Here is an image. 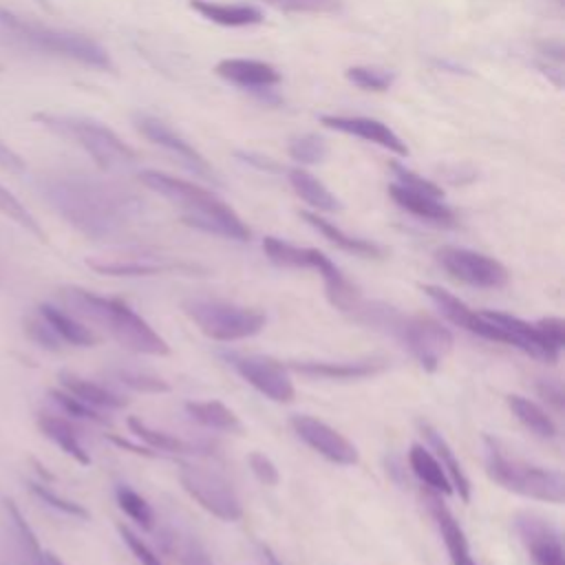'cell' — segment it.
<instances>
[{"instance_id":"cell-1","label":"cell","mask_w":565,"mask_h":565,"mask_svg":"<svg viewBox=\"0 0 565 565\" xmlns=\"http://www.w3.org/2000/svg\"><path fill=\"white\" fill-rule=\"evenodd\" d=\"M46 196L71 225L95 238L126 232L143 210L141 199L132 192L84 174L51 179Z\"/></svg>"},{"instance_id":"cell-34","label":"cell","mask_w":565,"mask_h":565,"mask_svg":"<svg viewBox=\"0 0 565 565\" xmlns=\"http://www.w3.org/2000/svg\"><path fill=\"white\" fill-rule=\"evenodd\" d=\"M128 428L135 437H139L148 448H152L159 455L161 452H170V455H192V452H196V446H192L190 441H185V439H181L172 433L157 430L139 417H128Z\"/></svg>"},{"instance_id":"cell-3","label":"cell","mask_w":565,"mask_h":565,"mask_svg":"<svg viewBox=\"0 0 565 565\" xmlns=\"http://www.w3.org/2000/svg\"><path fill=\"white\" fill-rule=\"evenodd\" d=\"M62 298L77 316L102 327L119 347L154 358L170 353V344L124 300L99 296L82 287H64Z\"/></svg>"},{"instance_id":"cell-6","label":"cell","mask_w":565,"mask_h":565,"mask_svg":"<svg viewBox=\"0 0 565 565\" xmlns=\"http://www.w3.org/2000/svg\"><path fill=\"white\" fill-rule=\"evenodd\" d=\"M33 119L49 128L51 132L75 141L86 154L106 172H117L135 166V150L106 124L77 117V115H60V113H33Z\"/></svg>"},{"instance_id":"cell-16","label":"cell","mask_w":565,"mask_h":565,"mask_svg":"<svg viewBox=\"0 0 565 565\" xmlns=\"http://www.w3.org/2000/svg\"><path fill=\"white\" fill-rule=\"evenodd\" d=\"M514 530L534 565H565L561 534L550 521L534 512H519L514 516Z\"/></svg>"},{"instance_id":"cell-43","label":"cell","mask_w":565,"mask_h":565,"mask_svg":"<svg viewBox=\"0 0 565 565\" xmlns=\"http://www.w3.org/2000/svg\"><path fill=\"white\" fill-rule=\"evenodd\" d=\"M289 13H331L340 9V0H263Z\"/></svg>"},{"instance_id":"cell-46","label":"cell","mask_w":565,"mask_h":565,"mask_svg":"<svg viewBox=\"0 0 565 565\" xmlns=\"http://www.w3.org/2000/svg\"><path fill=\"white\" fill-rule=\"evenodd\" d=\"M536 391H539V395L554 408V411H563V399H565V395H563V386H561V382L558 380H547V377H541L539 382H536Z\"/></svg>"},{"instance_id":"cell-8","label":"cell","mask_w":565,"mask_h":565,"mask_svg":"<svg viewBox=\"0 0 565 565\" xmlns=\"http://www.w3.org/2000/svg\"><path fill=\"white\" fill-rule=\"evenodd\" d=\"M263 252L265 256L287 269H313L320 274L324 282V291L329 302L340 309L342 313H349L351 307L362 298V294L347 280V276L335 267V263L324 256L322 252L313 247H298L294 243H287L278 236H265L263 238Z\"/></svg>"},{"instance_id":"cell-41","label":"cell","mask_w":565,"mask_h":565,"mask_svg":"<svg viewBox=\"0 0 565 565\" xmlns=\"http://www.w3.org/2000/svg\"><path fill=\"white\" fill-rule=\"evenodd\" d=\"M115 377H117L124 386H128V388H132V391H137V393H152V395H159V393H168V391L172 388L163 377L152 375V373H143V371H117Z\"/></svg>"},{"instance_id":"cell-50","label":"cell","mask_w":565,"mask_h":565,"mask_svg":"<svg viewBox=\"0 0 565 565\" xmlns=\"http://www.w3.org/2000/svg\"><path fill=\"white\" fill-rule=\"evenodd\" d=\"M108 439H110L115 446H119V448H124V450H128V452H135V455H141V457H159V452H154L152 448H148V446H135V444H130V441L124 439V437L108 435Z\"/></svg>"},{"instance_id":"cell-17","label":"cell","mask_w":565,"mask_h":565,"mask_svg":"<svg viewBox=\"0 0 565 565\" xmlns=\"http://www.w3.org/2000/svg\"><path fill=\"white\" fill-rule=\"evenodd\" d=\"M422 291L430 298V302L439 309V313L452 322L455 327L472 333V335H479L483 340H490V342H501L505 344V338L503 333L481 313V311H475L472 307H468L461 298H457L455 294L437 287V285H422Z\"/></svg>"},{"instance_id":"cell-4","label":"cell","mask_w":565,"mask_h":565,"mask_svg":"<svg viewBox=\"0 0 565 565\" xmlns=\"http://www.w3.org/2000/svg\"><path fill=\"white\" fill-rule=\"evenodd\" d=\"M0 26L26 49L60 55L97 71H115L108 51L88 35L31 22L4 7H0Z\"/></svg>"},{"instance_id":"cell-18","label":"cell","mask_w":565,"mask_h":565,"mask_svg":"<svg viewBox=\"0 0 565 565\" xmlns=\"http://www.w3.org/2000/svg\"><path fill=\"white\" fill-rule=\"evenodd\" d=\"M289 371L300 373L311 380H329V382H351L366 380L382 373L388 362L384 358H362L349 362H327V360H291L285 364Z\"/></svg>"},{"instance_id":"cell-31","label":"cell","mask_w":565,"mask_h":565,"mask_svg":"<svg viewBox=\"0 0 565 565\" xmlns=\"http://www.w3.org/2000/svg\"><path fill=\"white\" fill-rule=\"evenodd\" d=\"M287 174H289L287 179H289L294 192L305 203H309L313 210H318V212H340L342 210V201L311 172H307L302 168H291Z\"/></svg>"},{"instance_id":"cell-10","label":"cell","mask_w":565,"mask_h":565,"mask_svg":"<svg viewBox=\"0 0 565 565\" xmlns=\"http://www.w3.org/2000/svg\"><path fill=\"white\" fill-rule=\"evenodd\" d=\"M177 477L181 488L212 516L234 523L243 516V503L232 483L212 468L179 461Z\"/></svg>"},{"instance_id":"cell-38","label":"cell","mask_w":565,"mask_h":565,"mask_svg":"<svg viewBox=\"0 0 565 565\" xmlns=\"http://www.w3.org/2000/svg\"><path fill=\"white\" fill-rule=\"evenodd\" d=\"M344 75H347V79H349L351 84H355L358 88H362V90H373V93L386 90V88L393 84V79H395V75H393L391 71L380 68V66H366V64L351 66V68L344 71Z\"/></svg>"},{"instance_id":"cell-22","label":"cell","mask_w":565,"mask_h":565,"mask_svg":"<svg viewBox=\"0 0 565 565\" xmlns=\"http://www.w3.org/2000/svg\"><path fill=\"white\" fill-rule=\"evenodd\" d=\"M426 503H428V510H430V514H433V519L437 523L441 541H444V545L448 550L450 563L452 565H477L472 554H470V545H468L463 527L459 525L455 514L446 508L441 497L435 494V492L426 494Z\"/></svg>"},{"instance_id":"cell-37","label":"cell","mask_w":565,"mask_h":565,"mask_svg":"<svg viewBox=\"0 0 565 565\" xmlns=\"http://www.w3.org/2000/svg\"><path fill=\"white\" fill-rule=\"evenodd\" d=\"M29 488H31V492H33L42 503H46L49 508H53V510H57V512H62V514H66V516L82 519V521H86V519L90 516V512H88L82 503L57 494L51 486H46V483H42V481H29Z\"/></svg>"},{"instance_id":"cell-47","label":"cell","mask_w":565,"mask_h":565,"mask_svg":"<svg viewBox=\"0 0 565 565\" xmlns=\"http://www.w3.org/2000/svg\"><path fill=\"white\" fill-rule=\"evenodd\" d=\"M181 565H214V563H212L210 554L205 552V547L199 541L190 539L181 547Z\"/></svg>"},{"instance_id":"cell-45","label":"cell","mask_w":565,"mask_h":565,"mask_svg":"<svg viewBox=\"0 0 565 565\" xmlns=\"http://www.w3.org/2000/svg\"><path fill=\"white\" fill-rule=\"evenodd\" d=\"M247 463H249V470L254 472V477L265 483V486H278L280 481V472L276 468V463L260 450H252L247 455Z\"/></svg>"},{"instance_id":"cell-2","label":"cell","mask_w":565,"mask_h":565,"mask_svg":"<svg viewBox=\"0 0 565 565\" xmlns=\"http://www.w3.org/2000/svg\"><path fill=\"white\" fill-rule=\"evenodd\" d=\"M139 181L148 190L179 205L183 210L181 221L185 225L205 234H214V236H223L241 243L252 238V232L243 223V218L225 201L214 196L210 190L159 170H141Z\"/></svg>"},{"instance_id":"cell-15","label":"cell","mask_w":565,"mask_h":565,"mask_svg":"<svg viewBox=\"0 0 565 565\" xmlns=\"http://www.w3.org/2000/svg\"><path fill=\"white\" fill-rule=\"evenodd\" d=\"M481 313L503 333L508 347H516L530 358H536L547 364L558 362L561 351L545 338L539 322H527L503 311H481Z\"/></svg>"},{"instance_id":"cell-24","label":"cell","mask_w":565,"mask_h":565,"mask_svg":"<svg viewBox=\"0 0 565 565\" xmlns=\"http://www.w3.org/2000/svg\"><path fill=\"white\" fill-rule=\"evenodd\" d=\"M86 265L102 276H157V274L179 271V269L192 271L190 265L161 260V258H152V256H130V258H115V260H93L90 258V260H86Z\"/></svg>"},{"instance_id":"cell-53","label":"cell","mask_w":565,"mask_h":565,"mask_svg":"<svg viewBox=\"0 0 565 565\" xmlns=\"http://www.w3.org/2000/svg\"><path fill=\"white\" fill-rule=\"evenodd\" d=\"M2 68H4V66H2V62H0V73H2Z\"/></svg>"},{"instance_id":"cell-9","label":"cell","mask_w":565,"mask_h":565,"mask_svg":"<svg viewBox=\"0 0 565 565\" xmlns=\"http://www.w3.org/2000/svg\"><path fill=\"white\" fill-rule=\"evenodd\" d=\"M382 331L393 335L404 349H408L417 364L428 373L441 366L444 358L450 353L455 342L452 333L435 318L422 313L406 316L399 309L391 311Z\"/></svg>"},{"instance_id":"cell-39","label":"cell","mask_w":565,"mask_h":565,"mask_svg":"<svg viewBox=\"0 0 565 565\" xmlns=\"http://www.w3.org/2000/svg\"><path fill=\"white\" fill-rule=\"evenodd\" d=\"M287 152H289V157H291L294 161H298V163H307V166H313V163L324 161V157H327L329 148H327V143H324V139H322V137L307 132V135L294 137V139H291V143H289V148H287Z\"/></svg>"},{"instance_id":"cell-21","label":"cell","mask_w":565,"mask_h":565,"mask_svg":"<svg viewBox=\"0 0 565 565\" xmlns=\"http://www.w3.org/2000/svg\"><path fill=\"white\" fill-rule=\"evenodd\" d=\"M216 75L223 79L252 88V90H267L280 82V73L276 66L260 62V60H245V57H225L216 64Z\"/></svg>"},{"instance_id":"cell-19","label":"cell","mask_w":565,"mask_h":565,"mask_svg":"<svg viewBox=\"0 0 565 565\" xmlns=\"http://www.w3.org/2000/svg\"><path fill=\"white\" fill-rule=\"evenodd\" d=\"M388 196L408 214L441 225V227H452L457 223V216L450 205L444 203V194L439 192H426V190H415L408 185H402L393 181L388 185Z\"/></svg>"},{"instance_id":"cell-25","label":"cell","mask_w":565,"mask_h":565,"mask_svg":"<svg viewBox=\"0 0 565 565\" xmlns=\"http://www.w3.org/2000/svg\"><path fill=\"white\" fill-rule=\"evenodd\" d=\"M300 216H302L305 223H309L318 234H322L329 243H333L342 252H349V254L362 256V258H382L384 256V249L377 243L347 234L344 230H340L338 225H333L331 221L320 216L318 212H307L305 210V212H300Z\"/></svg>"},{"instance_id":"cell-30","label":"cell","mask_w":565,"mask_h":565,"mask_svg":"<svg viewBox=\"0 0 565 565\" xmlns=\"http://www.w3.org/2000/svg\"><path fill=\"white\" fill-rule=\"evenodd\" d=\"M38 428L40 433L53 441L64 455H68L73 461H77L79 466H90V455L84 448V444L79 441L75 428L57 415H40L38 417Z\"/></svg>"},{"instance_id":"cell-36","label":"cell","mask_w":565,"mask_h":565,"mask_svg":"<svg viewBox=\"0 0 565 565\" xmlns=\"http://www.w3.org/2000/svg\"><path fill=\"white\" fill-rule=\"evenodd\" d=\"M115 499H117V505L121 508V512L135 521L141 530H152L154 527V512H152V505L139 494L135 492L130 486H124L119 483L115 488Z\"/></svg>"},{"instance_id":"cell-52","label":"cell","mask_w":565,"mask_h":565,"mask_svg":"<svg viewBox=\"0 0 565 565\" xmlns=\"http://www.w3.org/2000/svg\"><path fill=\"white\" fill-rule=\"evenodd\" d=\"M44 565H64L55 554H51V552H44Z\"/></svg>"},{"instance_id":"cell-49","label":"cell","mask_w":565,"mask_h":565,"mask_svg":"<svg viewBox=\"0 0 565 565\" xmlns=\"http://www.w3.org/2000/svg\"><path fill=\"white\" fill-rule=\"evenodd\" d=\"M236 157H241L245 163H249L258 170H265V172H276L278 170V166L269 157H260V154H254V152H236Z\"/></svg>"},{"instance_id":"cell-51","label":"cell","mask_w":565,"mask_h":565,"mask_svg":"<svg viewBox=\"0 0 565 565\" xmlns=\"http://www.w3.org/2000/svg\"><path fill=\"white\" fill-rule=\"evenodd\" d=\"M258 554H260L265 565H282V561L276 556V552L265 543H258Z\"/></svg>"},{"instance_id":"cell-40","label":"cell","mask_w":565,"mask_h":565,"mask_svg":"<svg viewBox=\"0 0 565 565\" xmlns=\"http://www.w3.org/2000/svg\"><path fill=\"white\" fill-rule=\"evenodd\" d=\"M49 395L53 397V402L66 413V415H73L77 419H86V422H95V424H108V417L102 415L99 408L82 402L79 397L66 393L64 388H53L49 391Z\"/></svg>"},{"instance_id":"cell-20","label":"cell","mask_w":565,"mask_h":565,"mask_svg":"<svg viewBox=\"0 0 565 565\" xmlns=\"http://www.w3.org/2000/svg\"><path fill=\"white\" fill-rule=\"evenodd\" d=\"M320 124L331 128V130H338V132H344V135H353L358 139H364V141H371L375 146H382L399 157H408V148L406 143L402 141V137L397 132H393L386 124L377 121V119H371V117H344V115H322L320 117Z\"/></svg>"},{"instance_id":"cell-33","label":"cell","mask_w":565,"mask_h":565,"mask_svg":"<svg viewBox=\"0 0 565 565\" xmlns=\"http://www.w3.org/2000/svg\"><path fill=\"white\" fill-rule=\"evenodd\" d=\"M505 404H508L510 413L516 417V422L523 424L532 435H536L541 439H556L558 428L543 406H539L530 397H523L516 393L505 395Z\"/></svg>"},{"instance_id":"cell-32","label":"cell","mask_w":565,"mask_h":565,"mask_svg":"<svg viewBox=\"0 0 565 565\" xmlns=\"http://www.w3.org/2000/svg\"><path fill=\"white\" fill-rule=\"evenodd\" d=\"M408 466L413 470V475L435 494H450L452 486L448 481L446 470L441 468V463L437 461V457L433 455L430 448H426L424 444H413L408 448Z\"/></svg>"},{"instance_id":"cell-29","label":"cell","mask_w":565,"mask_h":565,"mask_svg":"<svg viewBox=\"0 0 565 565\" xmlns=\"http://www.w3.org/2000/svg\"><path fill=\"white\" fill-rule=\"evenodd\" d=\"M38 313L49 322V327L57 333V338L71 347H95L99 342L97 333L79 322L75 316L66 313L60 307L53 305H40Z\"/></svg>"},{"instance_id":"cell-7","label":"cell","mask_w":565,"mask_h":565,"mask_svg":"<svg viewBox=\"0 0 565 565\" xmlns=\"http://www.w3.org/2000/svg\"><path fill=\"white\" fill-rule=\"evenodd\" d=\"M181 309L203 335L216 342L254 338L267 324V316L260 309L218 298H185Z\"/></svg>"},{"instance_id":"cell-26","label":"cell","mask_w":565,"mask_h":565,"mask_svg":"<svg viewBox=\"0 0 565 565\" xmlns=\"http://www.w3.org/2000/svg\"><path fill=\"white\" fill-rule=\"evenodd\" d=\"M188 7L201 18L221 26H252L263 22V11L254 4H227L216 0H188Z\"/></svg>"},{"instance_id":"cell-27","label":"cell","mask_w":565,"mask_h":565,"mask_svg":"<svg viewBox=\"0 0 565 565\" xmlns=\"http://www.w3.org/2000/svg\"><path fill=\"white\" fill-rule=\"evenodd\" d=\"M60 384L66 393L79 397L82 402L99 408V411H119L124 406H128V399L110 388H106L104 384H97V382H90L86 377H79L75 373H68V371H62L60 375Z\"/></svg>"},{"instance_id":"cell-23","label":"cell","mask_w":565,"mask_h":565,"mask_svg":"<svg viewBox=\"0 0 565 565\" xmlns=\"http://www.w3.org/2000/svg\"><path fill=\"white\" fill-rule=\"evenodd\" d=\"M417 428H419L422 437L428 441V446H430L433 455L437 457V461L441 463V468L446 470L448 481H450V486H452V492H457L459 499H461L463 503H468V501H470L472 486H470V479H468V475L463 472V468H461V463H459V459H457L452 446L448 444V439H446L433 424H428L426 419H417Z\"/></svg>"},{"instance_id":"cell-11","label":"cell","mask_w":565,"mask_h":565,"mask_svg":"<svg viewBox=\"0 0 565 565\" xmlns=\"http://www.w3.org/2000/svg\"><path fill=\"white\" fill-rule=\"evenodd\" d=\"M221 358L267 399L287 404L296 397V386L291 382L289 369L276 358L260 355V353H234V351H225L221 353Z\"/></svg>"},{"instance_id":"cell-14","label":"cell","mask_w":565,"mask_h":565,"mask_svg":"<svg viewBox=\"0 0 565 565\" xmlns=\"http://www.w3.org/2000/svg\"><path fill=\"white\" fill-rule=\"evenodd\" d=\"M289 426L302 444H307L327 461L335 466H355L360 461V452L355 444L349 437H344L340 430L329 426L327 422L313 415L296 413L289 417Z\"/></svg>"},{"instance_id":"cell-42","label":"cell","mask_w":565,"mask_h":565,"mask_svg":"<svg viewBox=\"0 0 565 565\" xmlns=\"http://www.w3.org/2000/svg\"><path fill=\"white\" fill-rule=\"evenodd\" d=\"M24 333L40 347L49 349V351H60L62 349V340L57 338V333L49 327V322L38 313L24 320Z\"/></svg>"},{"instance_id":"cell-28","label":"cell","mask_w":565,"mask_h":565,"mask_svg":"<svg viewBox=\"0 0 565 565\" xmlns=\"http://www.w3.org/2000/svg\"><path fill=\"white\" fill-rule=\"evenodd\" d=\"M183 408L190 415V419H194L196 424H201L205 428L230 433V435H243L245 433V426H243L241 417L218 399L185 402Z\"/></svg>"},{"instance_id":"cell-35","label":"cell","mask_w":565,"mask_h":565,"mask_svg":"<svg viewBox=\"0 0 565 565\" xmlns=\"http://www.w3.org/2000/svg\"><path fill=\"white\" fill-rule=\"evenodd\" d=\"M0 214L7 216L9 221H13L15 225H20L24 232H29L31 236H35L40 243H46L49 236L44 232V227L40 225V221L29 212V207L4 185H0Z\"/></svg>"},{"instance_id":"cell-44","label":"cell","mask_w":565,"mask_h":565,"mask_svg":"<svg viewBox=\"0 0 565 565\" xmlns=\"http://www.w3.org/2000/svg\"><path fill=\"white\" fill-rule=\"evenodd\" d=\"M117 530H119V536L124 539V543L128 545V550L132 552V556L141 563V565H163L161 563V558L157 556V552L139 536V534H135L128 525H117Z\"/></svg>"},{"instance_id":"cell-5","label":"cell","mask_w":565,"mask_h":565,"mask_svg":"<svg viewBox=\"0 0 565 565\" xmlns=\"http://www.w3.org/2000/svg\"><path fill=\"white\" fill-rule=\"evenodd\" d=\"M483 444H486V472L494 483L527 499H536L554 505L563 503L565 479L561 470L536 466L521 457L508 455L494 437L486 435Z\"/></svg>"},{"instance_id":"cell-48","label":"cell","mask_w":565,"mask_h":565,"mask_svg":"<svg viewBox=\"0 0 565 565\" xmlns=\"http://www.w3.org/2000/svg\"><path fill=\"white\" fill-rule=\"evenodd\" d=\"M0 168L4 172H11V174H24L26 172V161L11 146H7L2 139H0Z\"/></svg>"},{"instance_id":"cell-12","label":"cell","mask_w":565,"mask_h":565,"mask_svg":"<svg viewBox=\"0 0 565 565\" xmlns=\"http://www.w3.org/2000/svg\"><path fill=\"white\" fill-rule=\"evenodd\" d=\"M435 258L450 278L466 282L470 287L499 289L510 280V274L503 263L468 247L446 245L435 252Z\"/></svg>"},{"instance_id":"cell-13","label":"cell","mask_w":565,"mask_h":565,"mask_svg":"<svg viewBox=\"0 0 565 565\" xmlns=\"http://www.w3.org/2000/svg\"><path fill=\"white\" fill-rule=\"evenodd\" d=\"M135 128L148 141H152L154 146H159L166 152H170L194 177H201L203 181L221 185L218 172L210 166V161L190 141H185L181 135H177L166 121H161V119H157L152 115H146V113H137L135 115Z\"/></svg>"}]
</instances>
